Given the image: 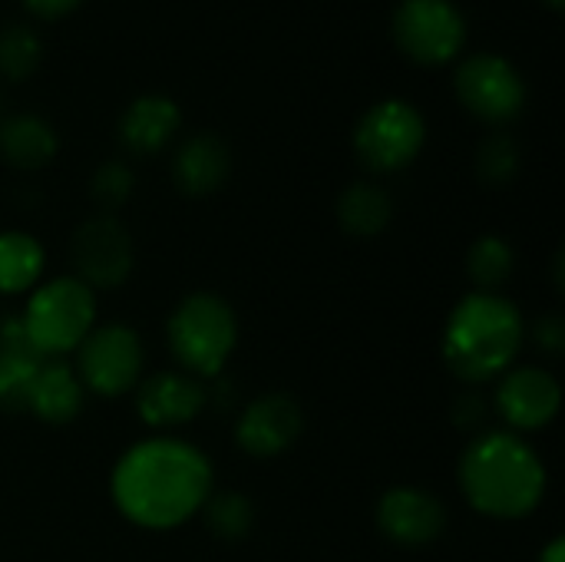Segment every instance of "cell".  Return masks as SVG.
<instances>
[{
    "instance_id": "19",
    "label": "cell",
    "mask_w": 565,
    "mask_h": 562,
    "mask_svg": "<svg viewBox=\"0 0 565 562\" xmlns=\"http://www.w3.org/2000/svg\"><path fill=\"white\" fill-rule=\"evenodd\" d=\"M56 149V129L36 113H17L0 123V156L13 169H43Z\"/></svg>"
},
{
    "instance_id": "25",
    "label": "cell",
    "mask_w": 565,
    "mask_h": 562,
    "mask_svg": "<svg viewBox=\"0 0 565 562\" xmlns=\"http://www.w3.org/2000/svg\"><path fill=\"white\" fill-rule=\"evenodd\" d=\"M40 40L30 26L10 23L0 30V76L7 79H26L40 66Z\"/></svg>"
},
{
    "instance_id": "15",
    "label": "cell",
    "mask_w": 565,
    "mask_h": 562,
    "mask_svg": "<svg viewBox=\"0 0 565 562\" xmlns=\"http://www.w3.org/2000/svg\"><path fill=\"white\" fill-rule=\"evenodd\" d=\"M228 172H232V152H228L225 139H218L215 132L189 136L172 159V179H175L179 192H185L192 199L218 192L225 185Z\"/></svg>"
},
{
    "instance_id": "29",
    "label": "cell",
    "mask_w": 565,
    "mask_h": 562,
    "mask_svg": "<svg viewBox=\"0 0 565 562\" xmlns=\"http://www.w3.org/2000/svg\"><path fill=\"white\" fill-rule=\"evenodd\" d=\"M23 3H26V10H30V13L53 20V17H63V13H70V10H73L79 0H23Z\"/></svg>"
},
{
    "instance_id": "30",
    "label": "cell",
    "mask_w": 565,
    "mask_h": 562,
    "mask_svg": "<svg viewBox=\"0 0 565 562\" xmlns=\"http://www.w3.org/2000/svg\"><path fill=\"white\" fill-rule=\"evenodd\" d=\"M540 562H565V543L556 537L543 553H540Z\"/></svg>"
},
{
    "instance_id": "14",
    "label": "cell",
    "mask_w": 565,
    "mask_h": 562,
    "mask_svg": "<svg viewBox=\"0 0 565 562\" xmlns=\"http://www.w3.org/2000/svg\"><path fill=\"white\" fill-rule=\"evenodd\" d=\"M209 404V391L199 378L185 371H159L139 381L136 414L152 431H172L195 421Z\"/></svg>"
},
{
    "instance_id": "27",
    "label": "cell",
    "mask_w": 565,
    "mask_h": 562,
    "mask_svg": "<svg viewBox=\"0 0 565 562\" xmlns=\"http://www.w3.org/2000/svg\"><path fill=\"white\" fill-rule=\"evenodd\" d=\"M533 341L536 348H543L546 354H563L565 348V321L563 315H543L536 325H533Z\"/></svg>"
},
{
    "instance_id": "23",
    "label": "cell",
    "mask_w": 565,
    "mask_h": 562,
    "mask_svg": "<svg viewBox=\"0 0 565 562\" xmlns=\"http://www.w3.org/2000/svg\"><path fill=\"white\" fill-rule=\"evenodd\" d=\"M202 510H205L209 530L225 543H238L255 530V507L245 494H235V490L212 494Z\"/></svg>"
},
{
    "instance_id": "3",
    "label": "cell",
    "mask_w": 565,
    "mask_h": 562,
    "mask_svg": "<svg viewBox=\"0 0 565 562\" xmlns=\"http://www.w3.org/2000/svg\"><path fill=\"white\" fill-rule=\"evenodd\" d=\"M526 341L523 311L497 295V291H473L460 298L444 325L440 351L444 364L467 384H487L503 378Z\"/></svg>"
},
{
    "instance_id": "31",
    "label": "cell",
    "mask_w": 565,
    "mask_h": 562,
    "mask_svg": "<svg viewBox=\"0 0 565 562\" xmlns=\"http://www.w3.org/2000/svg\"><path fill=\"white\" fill-rule=\"evenodd\" d=\"M546 3H550V7H553V10H563V3H565V0H546Z\"/></svg>"
},
{
    "instance_id": "17",
    "label": "cell",
    "mask_w": 565,
    "mask_h": 562,
    "mask_svg": "<svg viewBox=\"0 0 565 562\" xmlns=\"http://www.w3.org/2000/svg\"><path fill=\"white\" fill-rule=\"evenodd\" d=\"M46 361L50 358H43L23 335L20 318L0 321V411L7 414L26 411L30 388Z\"/></svg>"
},
{
    "instance_id": "6",
    "label": "cell",
    "mask_w": 565,
    "mask_h": 562,
    "mask_svg": "<svg viewBox=\"0 0 565 562\" xmlns=\"http://www.w3.org/2000/svg\"><path fill=\"white\" fill-rule=\"evenodd\" d=\"M76 354V378L86 394L96 397H122L139 388L142 381V341L129 325H96L83 344L73 351Z\"/></svg>"
},
{
    "instance_id": "28",
    "label": "cell",
    "mask_w": 565,
    "mask_h": 562,
    "mask_svg": "<svg viewBox=\"0 0 565 562\" xmlns=\"http://www.w3.org/2000/svg\"><path fill=\"white\" fill-rule=\"evenodd\" d=\"M483 417H487V404L480 401V397H463L460 404H457V424L460 427H480L483 424Z\"/></svg>"
},
{
    "instance_id": "9",
    "label": "cell",
    "mask_w": 565,
    "mask_h": 562,
    "mask_svg": "<svg viewBox=\"0 0 565 562\" xmlns=\"http://www.w3.org/2000/svg\"><path fill=\"white\" fill-rule=\"evenodd\" d=\"M394 40L417 63H450L467 40V23L450 0H401L394 10Z\"/></svg>"
},
{
    "instance_id": "7",
    "label": "cell",
    "mask_w": 565,
    "mask_h": 562,
    "mask_svg": "<svg viewBox=\"0 0 565 562\" xmlns=\"http://www.w3.org/2000/svg\"><path fill=\"white\" fill-rule=\"evenodd\" d=\"M427 142V123L417 106L407 99H381L374 103L358 129L354 152L371 172H397L411 166Z\"/></svg>"
},
{
    "instance_id": "12",
    "label": "cell",
    "mask_w": 565,
    "mask_h": 562,
    "mask_svg": "<svg viewBox=\"0 0 565 562\" xmlns=\"http://www.w3.org/2000/svg\"><path fill=\"white\" fill-rule=\"evenodd\" d=\"M563 388L543 368H510L497 388V411L513 434H533L559 417Z\"/></svg>"
},
{
    "instance_id": "21",
    "label": "cell",
    "mask_w": 565,
    "mask_h": 562,
    "mask_svg": "<svg viewBox=\"0 0 565 562\" xmlns=\"http://www.w3.org/2000/svg\"><path fill=\"white\" fill-rule=\"evenodd\" d=\"M46 252L30 232H0V295L33 291L43 278Z\"/></svg>"
},
{
    "instance_id": "8",
    "label": "cell",
    "mask_w": 565,
    "mask_h": 562,
    "mask_svg": "<svg viewBox=\"0 0 565 562\" xmlns=\"http://www.w3.org/2000/svg\"><path fill=\"white\" fill-rule=\"evenodd\" d=\"M454 86L460 103L490 126L513 123L526 106V83L520 70L497 53H477L463 60L454 76Z\"/></svg>"
},
{
    "instance_id": "11",
    "label": "cell",
    "mask_w": 565,
    "mask_h": 562,
    "mask_svg": "<svg viewBox=\"0 0 565 562\" xmlns=\"http://www.w3.org/2000/svg\"><path fill=\"white\" fill-rule=\"evenodd\" d=\"M301 434H305V411L285 391L255 397L235 424V444L255 460H271L288 454L301 441Z\"/></svg>"
},
{
    "instance_id": "22",
    "label": "cell",
    "mask_w": 565,
    "mask_h": 562,
    "mask_svg": "<svg viewBox=\"0 0 565 562\" xmlns=\"http://www.w3.org/2000/svg\"><path fill=\"white\" fill-rule=\"evenodd\" d=\"M516 252L503 235H480L467 252V272L480 291H497L513 278Z\"/></svg>"
},
{
    "instance_id": "16",
    "label": "cell",
    "mask_w": 565,
    "mask_h": 562,
    "mask_svg": "<svg viewBox=\"0 0 565 562\" xmlns=\"http://www.w3.org/2000/svg\"><path fill=\"white\" fill-rule=\"evenodd\" d=\"M179 126H182L179 106L169 96L146 93L136 96L119 116V139L136 156H156L175 139Z\"/></svg>"
},
{
    "instance_id": "13",
    "label": "cell",
    "mask_w": 565,
    "mask_h": 562,
    "mask_svg": "<svg viewBox=\"0 0 565 562\" xmlns=\"http://www.w3.org/2000/svg\"><path fill=\"white\" fill-rule=\"evenodd\" d=\"M377 530L397 547H430L447 530V507L417 487H394L377 500Z\"/></svg>"
},
{
    "instance_id": "10",
    "label": "cell",
    "mask_w": 565,
    "mask_h": 562,
    "mask_svg": "<svg viewBox=\"0 0 565 562\" xmlns=\"http://www.w3.org/2000/svg\"><path fill=\"white\" fill-rule=\"evenodd\" d=\"M73 268L76 278L86 288H119L136 265V248H132V235L129 229L116 219V215H96L86 219L76 232H73Z\"/></svg>"
},
{
    "instance_id": "4",
    "label": "cell",
    "mask_w": 565,
    "mask_h": 562,
    "mask_svg": "<svg viewBox=\"0 0 565 562\" xmlns=\"http://www.w3.org/2000/svg\"><path fill=\"white\" fill-rule=\"evenodd\" d=\"M166 338L185 374L215 381L238 348V315L222 295L192 291L172 308Z\"/></svg>"
},
{
    "instance_id": "26",
    "label": "cell",
    "mask_w": 565,
    "mask_h": 562,
    "mask_svg": "<svg viewBox=\"0 0 565 562\" xmlns=\"http://www.w3.org/2000/svg\"><path fill=\"white\" fill-rule=\"evenodd\" d=\"M132 189H136V176H132V169H129L126 162H119V159L103 162V166L93 172V179H89V192H93V199H96L103 209H119V205L132 195Z\"/></svg>"
},
{
    "instance_id": "24",
    "label": "cell",
    "mask_w": 565,
    "mask_h": 562,
    "mask_svg": "<svg viewBox=\"0 0 565 562\" xmlns=\"http://www.w3.org/2000/svg\"><path fill=\"white\" fill-rule=\"evenodd\" d=\"M520 162H523L520 146L507 132L487 136L477 149V176H480V182L497 185V189L510 185L520 176Z\"/></svg>"
},
{
    "instance_id": "2",
    "label": "cell",
    "mask_w": 565,
    "mask_h": 562,
    "mask_svg": "<svg viewBox=\"0 0 565 562\" xmlns=\"http://www.w3.org/2000/svg\"><path fill=\"white\" fill-rule=\"evenodd\" d=\"M457 477L467 503L493 520H523L536 513L550 487L546 464L513 431L480 434L463 450Z\"/></svg>"
},
{
    "instance_id": "1",
    "label": "cell",
    "mask_w": 565,
    "mask_h": 562,
    "mask_svg": "<svg viewBox=\"0 0 565 562\" xmlns=\"http://www.w3.org/2000/svg\"><path fill=\"white\" fill-rule=\"evenodd\" d=\"M215 494L212 460L189 441L156 434L136 441L109 474L113 507L139 530L185 527Z\"/></svg>"
},
{
    "instance_id": "20",
    "label": "cell",
    "mask_w": 565,
    "mask_h": 562,
    "mask_svg": "<svg viewBox=\"0 0 565 562\" xmlns=\"http://www.w3.org/2000/svg\"><path fill=\"white\" fill-rule=\"evenodd\" d=\"M394 219L391 195L374 182H354L338 199V222L354 238H374L381 235Z\"/></svg>"
},
{
    "instance_id": "5",
    "label": "cell",
    "mask_w": 565,
    "mask_h": 562,
    "mask_svg": "<svg viewBox=\"0 0 565 562\" xmlns=\"http://www.w3.org/2000/svg\"><path fill=\"white\" fill-rule=\"evenodd\" d=\"M30 344L50 358L63 361V354L76 351L83 338L96 328V295L76 275L50 278L36 285L17 315Z\"/></svg>"
},
{
    "instance_id": "18",
    "label": "cell",
    "mask_w": 565,
    "mask_h": 562,
    "mask_svg": "<svg viewBox=\"0 0 565 562\" xmlns=\"http://www.w3.org/2000/svg\"><path fill=\"white\" fill-rule=\"evenodd\" d=\"M83 404H86V391H83L73 364L46 361L30 388L26 414H33L36 421H43L50 427H66L83 414Z\"/></svg>"
}]
</instances>
